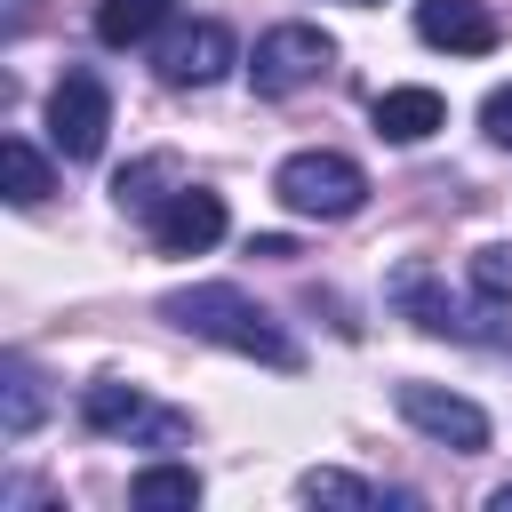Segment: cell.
I'll list each match as a JSON object with an SVG mask.
<instances>
[{
    "label": "cell",
    "mask_w": 512,
    "mask_h": 512,
    "mask_svg": "<svg viewBox=\"0 0 512 512\" xmlns=\"http://www.w3.org/2000/svg\"><path fill=\"white\" fill-rule=\"evenodd\" d=\"M160 320H176V328H192V336H208V344H224V352H240V360H264V368H296V360H304L296 336H288L248 288H232V280L168 288V296H160Z\"/></svg>",
    "instance_id": "obj_1"
},
{
    "label": "cell",
    "mask_w": 512,
    "mask_h": 512,
    "mask_svg": "<svg viewBox=\"0 0 512 512\" xmlns=\"http://www.w3.org/2000/svg\"><path fill=\"white\" fill-rule=\"evenodd\" d=\"M272 200H280L288 216L344 224V216H360L368 176H360V160H344V152H288V160L272 168Z\"/></svg>",
    "instance_id": "obj_2"
},
{
    "label": "cell",
    "mask_w": 512,
    "mask_h": 512,
    "mask_svg": "<svg viewBox=\"0 0 512 512\" xmlns=\"http://www.w3.org/2000/svg\"><path fill=\"white\" fill-rule=\"evenodd\" d=\"M392 304H400L424 336H472V344H504V336H512V328H504L512 304H480V312H464V304L432 280V264H400V272H392Z\"/></svg>",
    "instance_id": "obj_3"
},
{
    "label": "cell",
    "mask_w": 512,
    "mask_h": 512,
    "mask_svg": "<svg viewBox=\"0 0 512 512\" xmlns=\"http://www.w3.org/2000/svg\"><path fill=\"white\" fill-rule=\"evenodd\" d=\"M232 64H240V48H232V32H224L216 16H168L160 40H152V72H160L168 88H208V80H224Z\"/></svg>",
    "instance_id": "obj_4"
},
{
    "label": "cell",
    "mask_w": 512,
    "mask_h": 512,
    "mask_svg": "<svg viewBox=\"0 0 512 512\" xmlns=\"http://www.w3.org/2000/svg\"><path fill=\"white\" fill-rule=\"evenodd\" d=\"M328 64H336V40H328L320 24H272V32L248 48V88H256V96H296V88H312Z\"/></svg>",
    "instance_id": "obj_5"
},
{
    "label": "cell",
    "mask_w": 512,
    "mask_h": 512,
    "mask_svg": "<svg viewBox=\"0 0 512 512\" xmlns=\"http://www.w3.org/2000/svg\"><path fill=\"white\" fill-rule=\"evenodd\" d=\"M80 424L88 432H112V440H152V448H176L192 424L176 416V408H152L136 384H120V376H96L88 392H80Z\"/></svg>",
    "instance_id": "obj_6"
},
{
    "label": "cell",
    "mask_w": 512,
    "mask_h": 512,
    "mask_svg": "<svg viewBox=\"0 0 512 512\" xmlns=\"http://www.w3.org/2000/svg\"><path fill=\"white\" fill-rule=\"evenodd\" d=\"M104 128H112V96L96 72H64L48 88V144L56 160H96L104 152Z\"/></svg>",
    "instance_id": "obj_7"
},
{
    "label": "cell",
    "mask_w": 512,
    "mask_h": 512,
    "mask_svg": "<svg viewBox=\"0 0 512 512\" xmlns=\"http://www.w3.org/2000/svg\"><path fill=\"white\" fill-rule=\"evenodd\" d=\"M392 408L424 432V440H440V448H456V456H480L488 448V416L464 400V392H448V384H424V376H408L400 392H392Z\"/></svg>",
    "instance_id": "obj_8"
},
{
    "label": "cell",
    "mask_w": 512,
    "mask_h": 512,
    "mask_svg": "<svg viewBox=\"0 0 512 512\" xmlns=\"http://www.w3.org/2000/svg\"><path fill=\"white\" fill-rule=\"evenodd\" d=\"M144 224H152V248H160V256H200V248L224 240V200L200 192V184H176Z\"/></svg>",
    "instance_id": "obj_9"
},
{
    "label": "cell",
    "mask_w": 512,
    "mask_h": 512,
    "mask_svg": "<svg viewBox=\"0 0 512 512\" xmlns=\"http://www.w3.org/2000/svg\"><path fill=\"white\" fill-rule=\"evenodd\" d=\"M416 40L448 48V56H488L504 40V24L488 0H416Z\"/></svg>",
    "instance_id": "obj_10"
},
{
    "label": "cell",
    "mask_w": 512,
    "mask_h": 512,
    "mask_svg": "<svg viewBox=\"0 0 512 512\" xmlns=\"http://www.w3.org/2000/svg\"><path fill=\"white\" fill-rule=\"evenodd\" d=\"M432 128H448L440 88H384V96H376V136H384V144H424Z\"/></svg>",
    "instance_id": "obj_11"
},
{
    "label": "cell",
    "mask_w": 512,
    "mask_h": 512,
    "mask_svg": "<svg viewBox=\"0 0 512 512\" xmlns=\"http://www.w3.org/2000/svg\"><path fill=\"white\" fill-rule=\"evenodd\" d=\"M40 416H48L40 368H32L24 352H8V360H0V432H8V440H24V432H32Z\"/></svg>",
    "instance_id": "obj_12"
},
{
    "label": "cell",
    "mask_w": 512,
    "mask_h": 512,
    "mask_svg": "<svg viewBox=\"0 0 512 512\" xmlns=\"http://www.w3.org/2000/svg\"><path fill=\"white\" fill-rule=\"evenodd\" d=\"M168 16H176L168 0H96V40L104 48H152Z\"/></svg>",
    "instance_id": "obj_13"
},
{
    "label": "cell",
    "mask_w": 512,
    "mask_h": 512,
    "mask_svg": "<svg viewBox=\"0 0 512 512\" xmlns=\"http://www.w3.org/2000/svg\"><path fill=\"white\" fill-rule=\"evenodd\" d=\"M128 504H136V512H192V504H200V472H192V464H144V472L128 480Z\"/></svg>",
    "instance_id": "obj_14"
},
{
    "label": "cell",
    "mask_w": 512,
    "mask_h": 512,
    "mask_svg": "<svg viewBox=\"0 0 512 512\" xmlns=\"http://www.w3.org/2000/svg\"><path fill=\"white\" fill-rule=\"evenodd\" d=\"M0 184H8V200L16 208H40L48 192H56V176H48V160L24 144V136H0Z\"/></svg>",
    "instance_id": "obj_15"
},
{
    "label": "cell",
    "mask_w": 512,
    "mask_h": 512,
    "mask_svg": "<svg viewBox=\"0 0 512 512\" xmlns=\"http://www.w3.org/2000/svg\"><path fill=\"white\" fill-rule=\"evenodd\" d=\"M160 184H184V176H176V160H168V152H152V160H136V168H120V176H112V200H120V208H128V216H152V208H160V200H168V192H160Z\"/></svg>",
    "instance_id": "obj_16"
},
{
    "label": "cell",
    "mask_w": 512,
    "mask_h": 512,
    "mask_svg": "<svg viewBox=\"0 0 512 512\" xmlns=\"http://www.w3.org/2000/svg\"><path fill=\"white\" fill-rule=\"evenodd\" d=\"M296 496H304V504H336V512H376V504H384L360 472H336V464L304 472V480H296Z\"/></svg>",
    "instance_id": "obj_17"
},
{
    "label": "cell",
    "mask_w": 512,
    "mask_h": 512,
    "mask_svg": "<svg viewBox=\"0 0 512 512\" xmlns=\"http://www.w3.org/2000/svg\"><path fill=\"white\" fill-rule=\"evenodd\" d=\"M472 296H480V304H512V248H504V240L472 248Z\"/></svg>",
    "instance_id": "obj_18"
},
{
    "label": "cell",
    "mask_w": 512,
    "mask_h": 512,
    "mask_svg": "<svg viewBox=\"0 0 512 512\" xmlns=\"http://www.w3.org/2000/svg\"><path fill=\"white\" fill-rule=\"evenodd\" d=\"M480 128H488V144H512V80H504V88H488V104H480Z\"/></svg>",
    "instance_id": "obj_19"
},
{
    "label": "cell",
    "mask_w": 512,
    "mask_h": 512,
    "mask_svg": "<svg viewBox=\"0 0 512 512\" xmlns=\"http://www.w3.org/2000/svg\"><path fill=\"white\" fill-rule=\"evenodd\" d=\"M248 256H296V240H288V232H256V240H248Z\"/></svg>",
    "instance_id": "obj_20"
},
{
    "label": "cell",
    "mask_w": 512,
    "mask_h": 512,
    "mask_svg": "<svg viewBox=\"0 0 512 512\" xmlns=\"http://www.w3.org/2000/svg\"><path fill=\"white\" fill-rule=\"evenodd\" d=\"M488 512H512V480H504V488H496V496H488Z\"/></svg>",
    "instance_id": "obj_21"
},
{
    "label": "cell",
    "mask_w": 512,
    "mask_h": 512,
    "mask_svg": "<svg viewBox=\"0 0 512 512\" xmlns=\"http://www.w3.org/2000/svg\"><path fill=\"white\" fill-rule=\"evenodd\" d=\"M344 8H376V0H344Z\"/></svg>",
    "instance_id": "obj_22"
}]
</instances>
